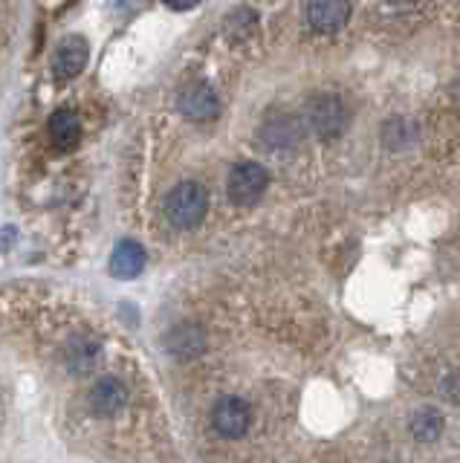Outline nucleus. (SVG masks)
Wrapping results in <instances>:
<instances>
[{"label": "nucleus", "mask_w": 460, "mask_h": 463, "mask_svg": "<svg viewBox=\"0 0 460 463\" xmlns=\"http://www.w3.org/2000/svg\"><path fill=\"white\" fill-rule=\"evenodd\" d=\"M146 269V249L137 240H122L111 255V275L113 278H137Z\"/></svg>", "instance_id": "9d476101"}, {"label": "nucleus", "mask_w": 460, "mask_h": 463, "mask_svg": "<svg viewBox=\"0 0 460 463\" xmlns=\"http://www.w3.org/2000/svg\"><path fill=\"white\" fill-rule=\"evenodd\" d=\"M128 403V389L122 380L116 377H104L93 385L90 391V408L99 417H116Z\"/></svg>", "instance_id": "6e6552de"}, {"label": "nucleus", "mask_w": 460, "mask_h": 463, "mask_svg": "<svg viewBox=\"0 0 460 463\" xmlns=\"http://www.w3.org/2000/svg\"><path fill=\"white\" fill-rule=\"evenodd\" d=\"M305 136V127H301V119L296 116H272V119L261 127V139H264L267 148H293L301 143Z\"/></svg>", "instance_id": "1a4fd4ad"}, {"label": "nucleus", "mask_w": 460, "mask_h": 463, "mask_svg": "<svg viewBox=\"0 0 460 463\" xmlns=\"http://www.w3.org/2000/svg\"><path fill=\"white\" fill-rule=\"evenodd\" d=\"M307 21L315 32L333 35L350 21V0H310Z\"/></svg>", "instance_id": "0eeeda50"}, {"label": "nucleus", "mask_w": 460, "mask_h": 463, "mask_svg": "<svg viewBox=\"0 0 460 463\" xmlns=\"http://www.w3.org/2000/svg\"><path fill=\"white\" fill-rule=\"evenodd\" d=\"M206 212H208V191L200 183H194V179L180 183L165 200V214L177 229L200 226Z\"/></svg>", "instance_id": "f257e3e1"}, {"label": "nucleus", "mask_w": 460, "mask_h": 463, "mask_svg": "<svg viewBox=\"0 0 460 463\" xmlns=\"http://www.w3.org/2000/svg\"><path fill=\"white\" fill-rule=\"evenodd\" d=\"M455 96H457V99H460V79H457V82H455Z\"/></svg>", "instance_id": "f3484780"}, {"label": "nucleus", "mask_w": 460, "mask_h": 463, "mask_svg": "<svg viewBox=\"0 0 460 463\" xmlns=\"http://www.w3.org/2000/svg\"><path fill=\"white\" fill-rule=\"evenodd\" d=\"M388 6L391 9H414L417 0H388Z\"/></svg>", "instance_id": "dca6fc26"}, {"label": "nucleus", "mask_w": 460, "mask_h": 463, "mask_svg": "<svg viewBox=\"0 0 460 463\" xmlns=\"http://www.w3.org/2000/svg\"><path fill=\"white\" fill-rule=\"evenodd\" d=\"M177 108L191 122H212L220 113V101H217V93L206 82H191L180 90Z\"/></svg>", "instance_id": "20e7f679"}, {"label": "nucleus", "mask_w": 460, "mask_h": 463, "mask_svg": "<svg viewBox=\"0 0 460 463\" xmlns=\"http://www.w3.org/2000/svg\"><path fill=\"white\" fill-rule=\"evenodd\" d=\"M305 125L319 139H327V143H331V139H339L341 131L348 127L345 101L333 93H315L305 108Z\"/></svg>", "instance_id": "f03ea898"}, {"label": "nucleus", "mask_w": 460, "mask_h": 463, "mask_svg": "<svg viewBox=\"0 0 460 463\" xmlns=\"http://www.w3.org/2000/svg\"><path fill=\"white\" fill-rule=\"evenodd\" d=\"M411 432L420 437V441H431V437L440 434V415L438 411H420L414 417V426Z\"/></svg>", "instance_id": "4468645a"}, {"label": "nucleus", "mask_w": 460, "mask_h": 463, "mask_svg": "<svg viewBox=\"0 0 460 463\" xmlns=\"http://www.w3.org/2000/svg\"><path fill=\"white\" fill-rule=\"evenodd\" d=\"M197 4H200V0H165V6L171 9H194Z\"/></svg>", "instance_id": "2eb2a0df"}, {"label": "nucleus", "mask_w": 460, "mask_h": 463, "mask_svg": "<svg viewBox=\"0 0 460 463\" xmlns=\"http://www.w3.org/2000/svg\"><path fill=\"white\" fill-rule=\"evenodd\" d=\"M49 139L61 151L75 148L78 139H82V122H78V116L73 110H64V108L52 113L49 116Z\"/></svg>", "instance_id": "9b49d317"}, {"label": "nucleus", "mask_w": 460, "mask_h": 463, "mask_svg": "<svg viewBox=\"0 0 460 463\" xmlns=\"http://www.w3.org/2000/svg\"><path fill=\"white\" fill-rule=\"evenodd\" d=\"M212 423L215 429L229 437V441H238L249 432V423H252V411L241 400V397H220L212 408Z\"/></svg>", "instance_id": "39448f33"}, {"label": "nucleus", "mask_w": 460, "mask_h": 463, "mask_svg": "<svg viewBox=\"0 0 460 463\" xmlns=\"http://www.w3.org/2000/svg\"><path fill=\"white\" fill-rule=\"evenodd\" d=\"M203 347H206V333L197 325H180L168 333V351L174 356L191 359L197 354H203Z\"/></svg>", "instance_id": "f8f14e48"}, {"label": "nucleus", "mask_w": 460, "mask_h": 463, "mask_svg": "<svg viewBox=\"0 0 460 463\" xmlns=\"http://www.w3.org/2000/svg\"><path fill=\"white\" fill-rule=\"evenodd\" d=\"M87 58H90V44L82 35H67L56 47V56H52V75L58 82H70L87 67Z\"/></svg>", "instance_id": "423d86ee"}, {"label": "nucleus", "mask_w": 460, "mask_h": 463, "mask_svg": "<svg viewBox=\"0 0 460 463\" xmlns=\"http://www.w3.org/2000/svg\"><path fill=\"white\" fill-rule=\"evenodd\" d=\"M267 186H270V174H267L264 165H258V162H238L229 171L226 195H229L232 203H238V205H255L261 197H264Z\"/></svg>", "instance_id": "7ed1b4c3"}, {"label": "nucleus", "mask_w": 460, "mask_h": 463, "mask_svg": "<svg viewBox=\"0 0 460 463\" xmlns=\"http://www.w3.org/2000/svg\"><path fill=\"white\" fill-rule=\"evenodd\" d=\"M255 21H258V15L252 9L232 12V15H226V35L234 38V41H243V38L255 30Z\"/></svg>", "instance_id": "ddd939ff"}]
</instances>
